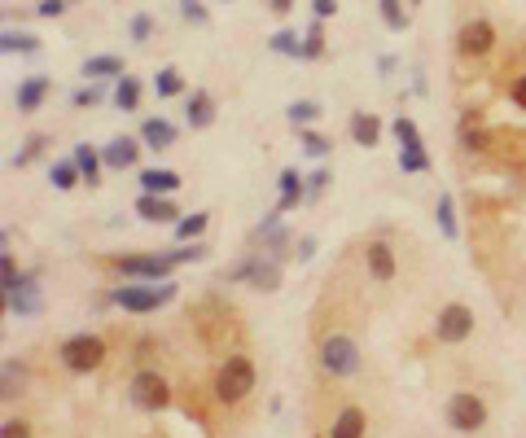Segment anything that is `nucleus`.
Instances as JSON below:
<instances>
[{"mask_svg": "<svg viewBox=\"0 0 526 438\" xmlns=\"http://www.w3.org/2000/svg\"><path fill=\"white\" fill-rule=\"evenodd\" d=\"M250 390H255V364H250V355H228L220 364V373H215V399L233 408Z\"/></svg>", "mask_w": 526, "mask_h": 438, "instance_id": "nucleus-1", "label": "nucleus"}, {"mask_svg": "<svg viewBox=\"0 0 526 438\" xmlns=\"http://www.w3.org/2000/svg\"><path fill=\"white\" fill-rule=\"evenodd\" d=\"M364 364V355L356 347V338H347V333H329V338H320V368H325L329 377H356Z\"/></svg>", "mask_w": 526, "mask_h": 438, "instance_id": "nucleus-2", "label": "nucleus"}, {"mask_svg": "<svg viewBox=\"0 0 526 438\" xmlns=\"http://www.w3.org/2000/svg\"><path fill=\"white\" fill-rule=\"evenodd\" d=\"M176 298V281H163V285H119V290H110V298L106 303H114V307H123V311H158L163 303H171Z\"/></svg>", "mask_w": 526, "mask_h": 438, "instance_id": "nucleus-3", "label": "nucleus"}, {"mask_svg": "<svg viewBox=\"0 0 526 438\" xmlns=\"http://www.w3.org/2000/svg\"><path fill=\"white\" fill-rule=\"evenodd\" d=\"M224 281H242L250 290L272 294V290H281V263L268 259V255H250L242 263H233V268L224 272Z\"/></svg>", "mask_w": 526, "mask_h": 438, "instance_id": "nucleus-4", "label": "nucleus"}, {"mask_svg": "<svg viewBox=\"0 0 526 438\" xmlns=\"http://www.w3.org/2000/svg\"><path fill=\"white\" fill-rule=\"evenodd\" d=\"M62 364H66V373H93V368H101V360H106V342L97 338V333H75V338H66L62 342Z\"/></svg>", "mask_w": 526, "mask_h": 438, "instance_id": "nucleus-5", "label": "nucleus"}, {"mask_svg": "<svg viewBox=\"0 0 526 438\" xmlns=\"http://www.w3.org/2000/svg\"><path fill=\"white\" fill-rule=\"evenodd\" d=\"M128 399H132V408H141V412H163L171 403V386L158 368H141L128 382Z\"/></svg>", "mask_w": 526, "mask_h": 438, "instance_id": "nucleus-6", "label": "nucleus"}, {"mask_svg": "<svg viewBox=\"0 0 526 438\" xmlns=\"http://www.w3.org/2000/svg\"><path fill=\"white\" fill-rule=\"evenodd\" d=\"M176 263H180L176 250H163V255H119L114 268L128 276V281H167Z\"/></svg>", "mask_w": 526, "mask_h": 438, "instance_id": "nucleus-7", "label": "nucleus"}, {"mask_svg": "<svg viewBox=\"0 0 526 438\" xmlns=\"http://www.w3.org/2000/svg\"><path fill=\"white\" fill-rule=\"evenodd\" d=\"M443 421L452 425L456 434H478L487 425V403L470 395V390H461V395L448 399V408H443Z\"/></svg>", "mask_w": 526, "mask_h": 438, "instance_id": "nucleus-8", "label": "nucleus"}, {"mask_svg": "<svg viewBox=\"0 0 526 438\" xmlns=\"http://www.w3.org/2000/svg\"><path fill=\"white\" fill-rule=\"evenodd\" d=\"M474 333V311L465 307V303H448V307H439V320H434V338L439 342H465Z\"/></svg>", "mask_w": 526, "mask_h": 438, "instance_id": "nucleus-9", "label": "nucleus"}, {"mask_svg": "<svg viewBox=\"0 0 526 438\" xmlns=\"http://www.w3.org/2000/svg\"><path fill=\"white\" fill-rule=\"evenodd\" d=\"M193 320H198V333H202L207 347H228V329H233V311H228V307L202 303V311Z\"/></svg>", "mask_w": 526, "mask_h": 438, "instance_id": "nucleus-10", "label": "nucleus"}, {"mask_svg": "<svg viewBox=\"0 0 526 438\" xmlns=\"http://www.w3.org/2000/svg\"><path fill=\"white\" fill-rule=\"evenodd\" d=\"M491 44H496V27H491L487 18H470L461 27V36H456V49H461L465 57H483Z\"/></svg>", "mask_w": 526, "mask_h": 438, "instance_id": "nucleus-11", "label": "nucleus"}, {"mask_svg": "<svg viewBox=\"0 0 526 438\" xmlns=\"http://www.w3.org/2000/svg\"><path fill=\"white\" fill-rule=\"evenodd\" d=\"M5 311H9V316H40V311H44V294H40L36 276H22V285L5 298Z\"/></svg>", "mask_w": 526, "mask_h": 438, "instance_id": "nucleus-12", "label": "nucleus"}, {"mask_svg": "<svg viewBox=\"0 0 526 438\" xmlns=\"http://www.w3.org/2000/svg\"><path fill=\"white\" fill-rule=\"evenodd\" d=\"M136 215H141L145 224H180V206L163 198V193H141V198H136Z\"/></svg>", "mask_w": 526, "mask_h": 438, "instance_id": "nucleus-13", "label": "nucleus"}, {"mask_svg": "<svg viewBox=\"0 0 526 438\" xmlns=\"http://www.w3.org/2000/svg\"><path fill=\"white\" fill-rule=\"evenodd\" d=\"M49 88H53V79H49V75H31V79H22V84L14 88V106H18L22 114L40 110V106H44V97H49Z\"/></svg>", "mask_w": 526, "mask_h": 438, "instance_id": "nucleus-14", "label": "nucleus"}, {"mask_svg": "<svg viewBox=\"0 0 526 438\" xmlns=\"http://www.w3.org/2000/svg\"><path fill=\"white\" fill-rule=\"evenodd\" d=\"M364 263H369L373 281H395V250L386 241H369L364 246Z\"/></svg>", "mask_w": 526, "mask_h": 438, "instance_id": "nucleus-15", "label": "nucleus"}, {"mask_svg": "<svg viewBox=\"0 0 526 438\" xmlns=\"http://www.w3.org/2000/svg\"><path fill=\"white\" fill-rule=\"evenodd\" d=\"M136 154H141V141H132V136H114V141L101 149V163L114 167V171H123V167L136 163Z\"/></svg>", "mask_w": 526, "mask_h": 438, "instance_id": "nucleus-16", "label": "nucleus"}, {"mask_svg": "<svg viewBox=\"0 0 526 438\" xmlns=\"http://www.w3.org/2000/svg\"><path fill=\"white\" fill-rule=\"evenodd\" d=\"M364 430H369V417L360 408H342L329 425V438H364Z\"/></svg>", "mask_w": 526, "mask_h": 438, "instance_id": "nucleus-17", "label": "nucleus"}, {"mask_svg": "<svg viewBox=\"0 0 526 438\" xmlns=\"http://www.w3.org/2000/svg\"><path fill=\"white\" fill-rule=\"evenodd\" d=\"M303 198H307V180H303L294 167H285V171H281V202H277V211H281V215L294 211V206H299Z\"/></svg>", "mask_w": 526, "mask_h": 438, "instance_id": "nucleus-18", "label": "nucleus"}, {"mask_svg": "<svg viewBox=\"0 0 526 438\" xmlns=\"http://www.w3.org/2000/svg\"><path fill=\"white\" fill-rule=\"evenodd\" d=\"M185 114H189V128H211L215 123V97L211 92H189V106H185Z\"/></svg>", "mask_w": 526, "mask_h": 438, "instance_id": "nucleus-19", "label": "nucleus"}, {"mask_svg": "<svg viewBox=\"0 0 526 438\" xmlns=\"http://www.w3.org/2000/svg\"><path fill=\"white\" fill-rule=\"evenodd\" d=\"M141 145H150V149L176 145V123H167V119H145V123H141Z\"/></svg>", "mask_w": 526, "mask_h": 438, "instance_id": "nucleus-20", "label": "nucleus"}, {"mask_svg": "<svg viewBox=\"0 0 526 438\" xmlns=\"http://www.w3.org/2000/svg\"><path fill=\"white\" fill-rule=\"evenodd\" d=\"M75 167H79V176H84L88 189H97V184H101V167H106V163H101V154H97L93 145H75Z\"/></svg>", "mask_w": 526, "mask_h": 438, "instance_id": "nucleus-21", "label": "nucleus"}, {"mask_svg": "<svg viewBox=\"0 0 526 438\" xmlns=\"http://www.w3.org/2000/svg\"><path fill=\"white\" fill-rule=\"evenodd\" d=\"M180 189V176L176 171H167V167H150V171H141V193H176Z\"/></svg>", "mask_w": 526, "mask_h": 438, "instance_id": "nucleus-22", "label": "nucleus"}, {"mask_svg": "<svg viewBox=\"0 0 526 438\" xmlns=\"http://www.w3.org/2000/svg\"><path fill=\"white\" fill-rule=\"evenodd\" d=\"M377 136H382V123H377V114H351V141L364 145V149H373L377 145Z\"/></svg>", "mask_w": 526, "mask_h": 438, "instance_id": "nucleus-23", "label": "nucleus"}, {"mask_svg": "<svg viewBox=\"0 0 526 438\" xmlns=\"http://www.w3.org/2000/svg\"><path fill=\"white\" fill-rule=\"evenodd\" d=\"M123 71H128V66H123V57H114V53H97L84 62L88 79H110V75H123Z\"/></svg>", "mask_w": 526, "mask_h": 438, "instance_id": "nucleus-24", "label": "nucleus"}, {"mask_svg": "<svg viewBox=\"0 0 526 438\" xmlns=\"http://www.w3.org/2000/svg\"><path fill=\"white\" fill-rule=\"evenodd\" d=\"M434 219H439V228H443V237H448V241L461 237V228H456V202H452V193H439V202H434Z\"/></svg>", "mask_w": 526, "mask_h": 438, "instance_id": "nucleus-25", "label": "nucleus"}, {"mask_svg": "<svg viewBox=\"0 0 526 438\" xmlns=\"http://www.w3.org/2000/svg\"><path fill=\"white\" fill-rule=\"evenodd\" d=\"M290 246H294V237H290V228H272V233L268 237H263V255H268V259H285V255H290Z\"/></svg>", "mask_w": 526, "mask_h": 438, "instance_id": "nucleus-26", "label": "nucleus"}, {"mask_svg": "<svg viewBox=\"0 0 526 438\" xmlns=\"http://www.w3.org/2000/svg\"><path fill=\"white\" fill-rule=\"evenodd\" d=\"M114 106L119 110H136L141 106V84L132 75H119V88H114Z\"/></svg>", "mask_w": 526, "mask_h": 438, "instance_id": "nucleus-27", "label": "nucleus"}, {"mask_svg": "<svg viewBox=\"0 0 526 438\" xmlns=\"http://www.w3.org/2000/svg\"><path fill=\"white\" fill-rule=\"evenodd\" d=\"M399 167H404V176H421V171H430V154L421 145H408L399 149Z\"/></svg>", "mask_w": 526, "mask_h": 438, "instance_id": "nucleus-28", "label": "nucleus"}, {"mask_svg": "<svg viewBox=\"0 0 526 438\" xmlns=\"http://www.w3.org/2000/svg\"><path fill=\"white\" fill-rule=\"evenodd\" d=\"M0 49H5V53H36L40 40L27 36V31H14V27H9L5 36H0Z\"/></svg>", "mask_w": 526, "mask_h": 438, "instance_id": "nucleus-29", "label": "nucleus"}, {"mask_svg": "<svg viewBox=\"0 0 526 438\" xmlns=\"http://www.w3.org/2000/svg\"><path fill=\"white\" fill-rule=\"evenodd\" d=\"M207 224H211V215H207V211H198V215H180L176 237H180V241H193V237L207 233Z\"/></svg>", "mask_w": 526, "mask_h": 438, "instance_id": "nucleus-30", "label": "nucleus"}, {"mask_svg": "<svg viewBox=\"0 0 526 438\" xmlns=\"http://www.w3.org/2000/svg\"><path fill=\"white\" fill-rule=\"evenodd\" d=\"M49 180H53V189H75V184L79 180H84V176H79V167H75V158H71V163H53L49 167Z\"/></svg>", "mask_w": 526, "mask_h": 438, "instance_id": "nucleus-31", "label": "nucleus"}, {"mask_svg": "<svg viewBox=\"0 0 526 438\" xmlns=\"http://www.w3.org/2000/svg\"><path fill=\"white\" fill-rule=\"evenodd\" d=\"M268 49L281 57H303V40H299V31H277V36L268 40Z\"/></svg>", "mask_w": 526, "mask_h": 438, "instance_id": "nucleus-32", "label": "nucleus"}, {"mask_svg": "<svg viewBox=\"0 0 526 438\" xmlns=\"http://www.w3.org/2000/svg\"><path fill=\"white\" fill-rule=\"evenodd\" d=\"M0 395L5 399H14V395H22V382H27V373H22V368L14 364V360H5V368H0Z\"/></svg>", "mask_w": 526, "mask_h": 438, "instance_id": "nucleus-33", "label": "nucleus"}, {"mask_svg": "<svg viewBox=\"0 0 526 438\" xmlns=\"http://www.w3.org/2000/svg\"><path fill=\"white\" fill-rule=\"evenodd\" d=\"M18 285H22V276H18V263H14V255H9V250H5V255H0V294H14L18 290Z\"/></svg>", "mask_w": 526, "mask_h": 438, "instance_id": "nucleus-34", "label": "nucleus"}, {"mask_svg": "<svg viewBox=\"0 0 526 438\" xmlns=\"http://www.w3.org/2000/svg\"><path fill=\"white\" fill-rule=\"evenodd\" d=\"M154 92H158V97H180V92H185V79H180L176 71H158L154 75Z\"/></svg>", "mask_w": 526, "mask_h": 438, "instance_id": "nucleus-35", "label": "nucleus"}, {"mask_svg": "<svg viewBox=\"0 0 526 438\" xmlns=\"http://www.w3.org/2000/svg\"><path fill=\"white\" fill-rule=\"evenodd\" d=\"M325 53V31H320V18L312 22V27L303 31V57H320Z\"/></svg>", "mask_w": 526, "mask_h": 438, "instance_id": "nucleus-36", "label": "nucleus"}, {"mask_svg": "<svg viewBox=\"0 0 526 438\" xmlns=\"http://www.w3.org/2000/svg\"><path fill=\"white\" fill-rule=\"evenodd\" d=\"M40 149H44V136H27V145H22V149H18V154H14V158H9V167H14V171H18V167H27V163H31V158H36V154H40Z\"/></svg>", "mask_w": 526, "mask_h": 438, "instance_id": "nucleus-37", "label": "nucleus"}, {"mask_svg": "<svg viewBox=\"0 0 526 438\" xmlns=\"http://www.w3.org/2000/svg\"><path fill=\"white\" fill-rule=\"evenodd\" d=\"M382 22H386L391 31H404V27H408V14L399 9V0H382Z\"/></svg>", "mask_w": 526, "mask_h": 438, "instance_id": "nucleus-38", "label": "nucleus"}, {"mask_svg": "<svg viewBox=\"0 0 526 438\" xmlns=\"http://www.w3.org/2000/svg\"><path fill=\"white\" fill-rule=\"evenodd\" d=\"M285 114H290V123H299V128H303V123L320 119V106H316V101H294V106L285 110Z\"/></svg>", "mask_w": 526, "mask_h": 438, "instance_id": "nucleus-39", "label": "nucleus"}, {"mask_svg": "<svg viewBox=\"0 0 526 438\" xmlns=\"http://www.w3.org/2000/svg\"><path fill=\"white\" fill-rule=\"evenodd\" d=\"M299 141H303V149H307L312 158H325L329 149H334V141H329V136H320V132H303Z\"/></svg>", "mask_w": 526, "mask_h": 438, "instance_id": "nucleus-40", "label": "nucleus"}, {"mask_svg": "<svg viewBox=\"0 0 526 438\" xmlns=\"http://www.w3.org/2000/svg\"><path fill=\"white\" fill-rule=\"evenodd\" d=\"M128 36H132L136 44H145V40L154 36V18H150V14H136V18L128 22Z\"/></svg>", "mask_w": 526, "mask_h": 438, "instance_id": "nucleus-41", "label": "nucleus"}, {"mask_svg": "<svg viewBox=\"0 0 526 438\" xmlns=\"http://www.w3.org/2000/svg\"><path fill=\"white\" fill-rule=\"evenodd\" d=\"M329 180H334V171H329V167H316L312 176H307V198H320V193L329 189Z\"/></svg>", "mask_w": 526, "mask_h": 438, "instance_id": "nucleus-42", "label": "nucleus"}, {"mask_svg": "<svg viewBox=\"0 0 526 438\" xmlns=\"http://www.w3.org/2000/svg\"><path fill=\"white\" fill-rule=\"evenodd\" d=\"M101 97H106V92H101L97 84H93V88H79L75 97H71V106H75V110H93V106H101Z\"/></svg>", "mask_w": 526, "mask_h": 438, "instance_id": "nucleus-43", "label": "nucleus"}, {"mask_svg": "<svg viewBox=\"0 0 526 438\" xmlns=\"http://www.w3.org/2000/svg\"><path fill=\"white\" fill-rule=\"evenodd\" d=\"M395 136H399V149L421 145V136H417V123H413V119H395Z\"/></svg>", "mask_w": 526, "mask_h": 438, "instance_id": "nucleus-44", "label": "nucleus"}, {"mask_svg": "<svg viewBox=\"0 0 526 438\" xmlns=\"http://www.w3.org/2000/svg\"><path fill=\"white\" fill-rule=\"evenodd\" d=\"M180 14H185L189 22H207L211 14H207V5L202 0H180Z\"/></svg>", "mask_w": 526, "mask_h": 438, "instance_id": "nucleus-45", "label": "nucleus"}, {"mask_svg": "<svg viewBox=\"0 0 526 438\" xmlns=\"http://www.w3.org/2000/svg\"><path fill=\"white\" fill-rule=\"evenodd\" d=\"M0 438H31V425L18 421V417H9L5 425H0Z\"/></svg>", "mask_w": 526, "mask_h": 438, "instance_id": "nucleus-46", "label": "nucleus"}, {"mask_svg": "<svg viewBox=\"0 0 526 438\" xmlns=\"http://www.w3.org/2000/svg\"><path fill=\"white\" fill-rule=\"evenodd\" d=\"M509 97H513V106H522V110H526V75H518V79L509 84Z\"/></svg>", "mask_w": 526, "mask_h": 438, "instance_id": "nucleus-47", "label": "nucleus"}, {"mask_svg": "<svg viewBox=\"0 0 526 438\" xmlns=\"http://www.w3.org/2000/svg\"><path fill=\"white\" fill-rule=\"evenodd\" d=\"M312 255H316V237H303L299 246H294V259H299V263H307Z\"/></svg>", "mask_w": 526, "mask_h": 438, "instance_id": "nucleus-48", "label": "nucleus"}, {"mask_svg": "<svg viewBox=\"0 0 526 438\" xmlns=\"http://www.w3.org/2000/svg\"><path fill=\"white\" fill-rule=\"evenodd\" d=\"M66 9V0H40V18H57Z\"/></svg>", "mask_w": 526, "mask_h": 438, "instance_id": "nucleus-49", "label": "nucleus"}, {"mask_svg": "<svg viewBox=\"0 0 526 438\" xmlns=\"http://www.w3.org/2000/svg\"><path fill=\"white\" fill-rule=\"evenodd\" d=\"M461 145H465V149H487V136H483V132H465Z\"/></svg>", "mask_w": 526, "mask_h": 438, "instance_id": "nucleus-50", "label": "nucleus"}, {"mask_svg": "<svg viewBox=\"0 0 526 438\" xmlns=\"http://www.w3.org/2000/svg\"><path fill=\"white\" fill-rule=\"evenodd\" d=\"M312 9H316V18H329L338 9V0H312Z\"/></svg>", "mask_w": 526, "mask_h": 438, "instance_id": "nucleus-51", "label": "nucleus"}, {"mask_svg": "<svg viewBox=\"0 0 526 438\" xmlns=\"http://www.w3.org/2000/svg\"><path fill=\"white\" fill-rule=\"evenodd\" d=\"M268 5H272V14H290L294 0H268Z\"/></svg>", "mask_w": 526, "mask_h": 438, "instance_id": "nucleus-52", "label": "nucleus"}, {"mask_svg": "<svg viewBox=\"0 0 526 438\" xmlns=\"http://www.w3.org/2000/svg\"><path fill=\"white\" fill-rule=\"evenodd\" d=\"M377 75H395V57H382V62H377Z\"/></svg>", "mask_w": 526, "mask_h": 438, "instance_id": "nucleus-53", "label": "nucleus"}, {"mask_svg": "<svg viewBox=\"0 0 526 438\" xmlns=\"http://www.w3.org/2000/svg\"><path fill=\"white\" fill-rule=\"evenodd\" d=\"M413 5H421V0H413Z\"/></svg>", "mask_w": 526, "mask_h": 438, "instance_id": "nucleus-54", "label": "nucleus"}]
</instances>
